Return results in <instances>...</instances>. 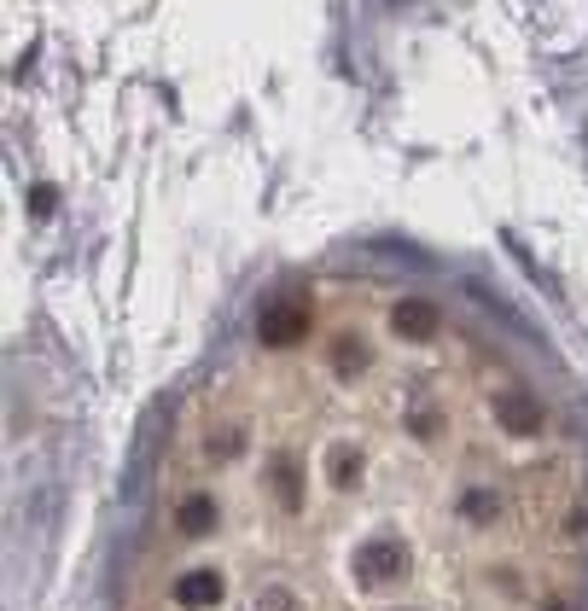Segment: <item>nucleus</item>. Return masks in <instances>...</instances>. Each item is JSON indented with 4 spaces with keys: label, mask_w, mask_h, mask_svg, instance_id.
I'll return each instance as SVG.
<instances>
[{
    "label": "nucleus",
    "mask_w": 588,
    "mask_h": 611,
    "mask_svg": "<svg viewBox=\"0 0 588 611\" xmlns=\"http://www.w3.org/2000/svg\"><path fill=\"white\" fill-rule=\"evenodd\" d=\"M495 426L513 431V437H536L548 426V407L536 402L525 384H507V390H495Z\"/></svg>",
    "instance_id": "f257e3e1"
},
{
    "label": "nucleus",
    "mask_w": 588,
    "mask_h": 611,
    "mask_svg": "<svg viewBox=\"0 0 588 611\" xmlns=\"http://www.w3.org/2000/svg\"><path fill=\"white\" fill-rule=\"evenodd\" d=\"M257 338L268 350H285V344H297V338H309V309H297L292 297H274L268 309L257 315Z\"/></svg>",
    "instance_id": "f03ea898"
},
{
    "label": "nucleus",
    "mask_w": 588,
    "mask_h": 611,
    "mask_svg": "<svg viewBox=\"0 0 588 611\" xmlns=\"http://www.w3.org/2000/svg\"><path fill=\"white\" fill-rule=\"evenodd\" d=\"M356 571L367 576V583H396L402 571H408V548H402L396 536H373L356 548Z\"/></svg>",
    "instance_id": "7ed1b4c3"
},
{
    "label": "nucleus",
    "mask_w": 588,
    "mask_h": 611,
    "mask_svg": "<svg viewBox=\"0 0 588 611\" xmlns=\"http://www.w3.org/2000/svg\"><path fill=\"white\" fill-rule=\"evenodd\" d=\"M222 571H210V565H198V571H181L175 576V606L181 611H210V606H222Z\"/></svg>",
    "instance_id": "20e7f679"
},
{
    "label": "nucleus",
    "mask_w": 588,
    "mask_h": 611,
    "mask_svg": "<svg viewBox=\"0 0 588 611\" xmlns=\"http://www.w3.org/2000/svg\"><path fill=\"white\" fill-rule=\"evenodd\" d=\"M391 332L402 338V344H426V338L437 332L431 297H396V303H391Z\"/></svg>",
    "instance_id": "39448f33"
},
{
    "label": "nucleus",
    "mask_w": 588,
    "mask_h": 611,
    "mask_svg": "<svg viewBox=\"0 0 588 611\" xmlns=\"http://www.w3.org/2000/svg\"><path fill=\"white\" fill-rule=\"evenodd\" d=\"M373 367V344L356 332H344V338H332V372L339 379H362V372Z\"/></svg>",
    "instance_id": "423d86ee"
},
{
    "label": "nucleus",
    "mask_w": 588,
    "mask_h": 611,
    "mask_svg": "<svg viewBox=\"0 0 588 611\" xmlns=\"http://www.w3.org/2000/svg\"><path fill=\"white\" fill-rule=\"evenodd\" d=\"M175 524L187 536H205V530H216V501L210 496H181V506H175Z\"/></svg>",
    "instance_id": "0eeeda50"
},
{
    "label": "nucleus",
    "mask_w": 588,
    "mask_h": 611,
    "mask_svg": "<svg viewBox=\"0 0 588 611\" xmlns=\"http://www.w3.org/2000/svg\"><path fill=\"white\" fill-rule=\"evenodd\" d=\"M362 466H367V461H362V449H356V443H339V449H332V454H327V472H332V489H350V484H356V478H362Z\"/></svg>",
    "instance_id": "6e6552de"
},
{
    "label": "nucleus",
    "mask_w": 588,
    "mask_h": 611,
    "mask_svg": "<svg viewBox=\"0 0 588 611\" xmlns=\"http://www.w3.org/2000/svg\"><path fill=\"white\" fill-rule=\"evenodd\" d=\"M461 518H466V524H495V518H501V496H495L490 484H483V489H466V496H461Z\"/></svg>",
    "instance_id": "1a4fd4ad"
},
{
    "label": "nucleus",
    "mask_w": 588,
    "mask_h": 611,
    "mask_svg": "<svg viewBox=\"0 0 588 611\" xmlns=\"http://www.w3.org/2000/svg\"><path fill=\"white\" fill-rule=\"evenodd\" d=\"M274 496H280V506H304V478H297V466L285 461H274Z\"/></svg>",
    "instance_id": "9d476101"
},
{
    "label": "nucleus",
    "mask_w": 588,
    "mask_h": 611,
    "mask_svg": "<svg viewBox=\"0 0 588 611\" xmlns=\"http://www.w3.org/2000/svg\"><path fill=\"white\" fill-rule=\"evenodd\" d=\"M240 449H245V431H233V426H222V431L205 437V454H210V461H233Z\"/></svg>",
    "instance_id": "9b49d317"
},
{
    "label": "nucleus",
    "mask_w": 588,
    "mask_h": 611,
    "mask_svg": "<svg viewBox=\"0 0 588 611\" xmlns=\"http://www.w3.org/2000/svg\"><path fill=\"white\" fill-rule=\"evenodd\" d=\"M408 426H414V437H431V431H437V414H431V407H426V402H414Z\"/></svg>",
    "instance_id": "f8f14e48"
},
{
    "label": "nucleus",
    "mask_w": 588,
    "mask_h": 611,
    "mask_svg": "<svg viewBox=\"0 0 588 611\" xmlns=\"http://www.w3.org/2000/svg\"><path fill=\"white\" fill-rule=\"evenodd\" d=\"M29 210H36V216L53 210V186H36V193H29Z\"/></svg>",
    "instance_id": "ddd939ff"
},
{
    "label": "nucleus",
    "mask_w": 588,
    "mask_h": 611,
    "mask_svg": "<svg viewBox=\"0 0 588 611\" xmlns=\"http://www.w3.org/2000/svg\"><path fill=\"white\" fill-rule=\"evenodd\" d=\"M542 611H571V606H565V600H548V606H542Z\"/></svg>",
    "instance_id": "4468645a"
}]
</instances>
